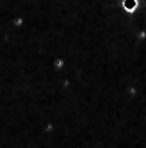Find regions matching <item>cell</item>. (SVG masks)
<instances>
[{"instance_id":"obj_1","label":"cell","mask_w":146,"mask_h":148,"mask_svg":"<svg viewBox=\"0 0 146 148\" xmlns=\"http://www.w3.org/2000/svg\"><path fill=\"white\" fill-rule=\"evenodd\" d=\"M137 7H138V0H122V8L127 12H129V13H133L137 9Z\"/></svg>"},{"instance_id":"obj_2","label":"cell","mask_w":146,"mask_h":148,"mask_svg":"<svg viewBox=\"0 0 146 148\" xmlns=\"http://www.w3.org/2000/svg\"><path fill=\"white\" fill-rule=\"evenodd\" d=\"M55 66H57V67H58V68H61L62 66H63V60H61V59H58V60L55 62Z\"/></svg>"},{"instance_id":"obj_3","label":"cell","mask_w":146,"mask_h":148,"mask_svg":"<svg viewBox=\"0 0 146 148\" xmlns=\"http://www.w3.org/2000/svg\"><path fill=\"white\" fill-rule=\"evenodd\" d=\"M21 24H23V20H21V18H17L16 20V25H21Z\"/></svg>"}]
</instances>
